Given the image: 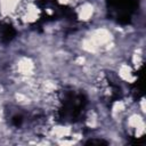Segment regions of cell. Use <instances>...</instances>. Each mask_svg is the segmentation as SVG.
Instances as JSON below:
<instances>
[{
	"label": "cell",
	"instance_id": "cell-1",
	"mask_svg": "<svg viewBox=\"0 0 146 146\" xmlns=\"http://www.w3.org/2000/svg\"><path fill=\"white\" fill-rule=\"evenodd\" d=\"M88 98L82 90L64 86L55 92L54 119L59 124L80 123L87 113Z\"/></svg>",
	"mask_w": 146,
	"mask_h": 146
},
{
	"label": "cell",
	"instance_id": "cell-2",
	"mask_svg": "<svg viewBox=\"0 0 146 146\" xmlns=\"http://www.w3.org/2000/svg\"><path fill=\"white\" fill-rule=\"evenodd\" d=\"M105 2L108 17L121 25L130 24L139 7V0H105Z\"/></svg>",
	"mask_w": 146,
	"mask_h": 146
},
{
	"label": "cell",
	"instance_id": "cell-3",
	"mask_svg": "<svg viewBox=\"0 0 146 146\" xmlns=\"http://www.w3.org/2000/svg\"><path fill=\"white\" fill-rule=\"evenodd\" d=\"M97 87L100 97L108 105H112L114 102L120 100L123 96V91L120 86V80L113 72L103 73L102 76H99Z\"/></svg>",
	"mask_w": 146,
	"mask_h": 146
},
{
	"label": "cell",
	"instance_id": "cell-4",
	"mask_svg": "<svg viewBox=\"0 0 146 146\" xmlns=\"http://www.w3.org/2000/svg\"><path fill=\"white\" fill-rule=\"evenodd\" d=\"M16 34L17 32L10 22L0 19V42L1 43L11 42L15 39Z\"/></svg>",
	"mask_w": 146,
	"mask_h": 146
},
{
	"label": "cell",
	"instance_id": "cell-5",
	"mask_svg": "<svg viewBox=\"0 0 146 146\" xmlns=\"http://www.w3.org/2000/svg\"><path fill=\"white\" fill-rule=\"evenodd\" d=\"M131 95L135 100H139L144 96V73H143V66L138 70L137 73V80L131 84Z\"/></svg>",
	"mask_w": 146,
	"mask_h": 146
},
{
	"label": "cell",
	"instance_id": "cell-6",
	"mask_svg": "<svg viewBox=\"0 0 146 146\" xmlns=\"http://www.w3.org/2000/svg\"><path fill=\"white\" fill-rule=\"evenodd\" d=\"M10 123L11 125H14L15 128H21L24 123V116L19 113L17 114H14L11 117H10Z\"/></svg>",
	"mask_w": 146,
	"mask_h": 146
},
{
	"label": "cell",
	"instance_id": "cell-7",
	"mask_svg": "<svg viewBox=\"0 0 146 146\" xmlns=\"http://www.w3.org/2000/svg\"><path fill=\"white\" fill-rule=\"evenodd\" d=\"M86 144H87V145H90V144H98V145L104 144V145H107L108 143H107L106 140H103V139H89Z\"/></svg>",
	"mask_w": 146,
	"mask_h": 146
}]
</instances>
